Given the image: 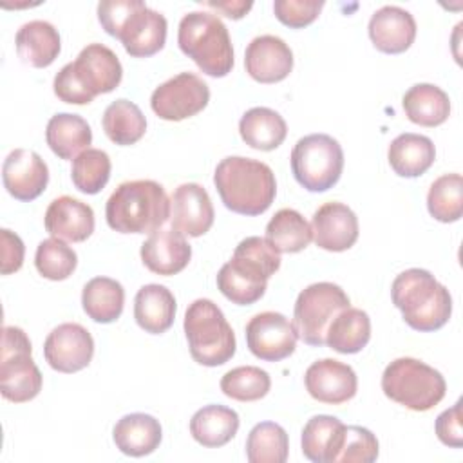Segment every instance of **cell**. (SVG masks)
<instances>
[{
	"label": "cell",
	"mask_w": 463,
	"mask_h": 463,
	"mask_svg": "<svg viewBox=\"0 0 463 463\" xmlns=\"http://www.w3.org/2000/svg\"><path fill=\"white\" fill-rule=\"evenodd\" d=\"M351 306L347 293L333 282H315L302 289L293 307V326L298 338L313 347L326 345L333 318Z\"/></svg>",
	"instance_id": "cell-10"
},
{
	"label": "cell",
	"mask_w": 463,
	"mask_h": 463,
	"mask_svg": "<svg viewBox=\"0 0 463 463\" xmlns=\"http://www.w3.org/2000/svg\"><path fill=\"white\" fill-rule=\"evenodd\" d=\"M288 432L275 421L257 423L246 439V458L250 463H284L288 459Z\"/></svg>",
	"instance_id": "cell-37"
},
{
	"label": "cell",
	"mask_w": 463,
	"mask_h": 463,
	"mask_svg": "<svg viewBox=\"0 0 463 463\" xmlns=\"http://www.w3.org/2000/svg\"><path fill=\"white\" fill-rule=\"evenodd\" d=\"M0 241H2L0 271H2V275H11L22 268L25 246H24L22 239L7 228L0 230Z\"/></svg>",
	"instance_id": "cell-46"
},
{
	"label": "cell",
	"mask_w": 463,
	"mask_h": 463,
	"mask_svg": "<svg viewBox=\"0 0 463 463\" xmlns=\"http://www.w3.org/2000/svg\"><path fill=\"white\" fill-rule=\"evenodd\" d=\"M213 204L208 192L197 183L179 184L170 197L172 228L188 237L204 235L213 224Z\"/></svg>",
	"instance_id": "cell-16"
},
{
	"label": "cell",
	"mask_w": 463,
	"mask_h": 463,
	"mask_svg": "<svg viewBox=\"0 0 463 463\" xmlns=\"http://www.w3.org/2000/svg\"><path fill=\"white\" fill-rule=\"evenodd\" d=\"M322 7V0H275L273 13L280 24L302 29L318 18Z\"/></svg>",
	"instance_id": "cell-43"
},
{
	"label": "cell",
	"mask_w": 463,
	"mask_h": 463,
	"mask_svg": "<svg viewBox=\"0 0 463 463\" xmlns=\"http://www.w3.org/2000/svg\"><path fill=\"white\" fill-rule=\"evenodd\" d=\"M383 394L411 409L414 412H425L436 407L447 391L445 378L439 371L416 358H396L382 374Z\"/></svg>",
	"instance_id": "cell-7"
},
{
	"label": "cell",
	"mask_w": 463,
	"mask_h": 463,
	"mask_svg": "<svg viewBox=\"0 0 463 463\" xmlns=\"http://www.w3.org/2000/svg\"><path fill=\"white\" fill-rule=\"evenodd\" d=\"M311 239V224L291 208L279 210L266 224V241L279 253H298L309 246Z\"/></svg>",
	"instance_id": "cell-35"
},
{
	"label": "cell",
	"mask_w": 463,
	"mask_h": 463,
	"mask_svg": "<svg viewBox=\"0 0 463 463\" xmlns=\"http://www.w3.org/2000/svg\"><path fill=\"white\" fill-rule=\"evenodd\" d=\"M438 439L454 449L463 447V430H461V402H456L450 409L443 411L434 423Z\"/></svg>",
	"instance_id": "cell-45"
},
{
	"label": "cell",
	"mask_w": 463,
	"mask_h": 463,
	"mask_svg": "<svg viewBox=\"0 0 463 463\" xmlns=\"http://www.w3.org/2000/svg\"><path fill=\"white\" fill-rule=\"evenodd\" d=\"M213 184L224 206L241 215L264 213L277 194L273 170L257 159L224 157L213 174Z\"/></svg>",
	"instance_id": "cell-2"
},
{
	"label": "cell",
	"mask_w": 463,
	"mask_h": 463,
	"mask_svg": "<svg viewBox=\"0 0 463 463\" xmlns=\"http://www.w3.org/2000/svg\"><path fill=\"white\" fill-rule=\"evenodd\" d=\"M210 101V89L194 72H181L159 87L150 96V107L157 118L183 121L199 114Z\"/></svg>",
	"instance_id": "cell-11"
},
{
	"label": "cell",
	"mask_w": 463,
	"mask_h": 463,
	"mask_svg": "<svg viewBox=\"0 0 463 463\" xmlns=\"http://www.w3.org/2000/svg\"><path fill=\"white\" fill-rule=\"evenodd\" d=\"M107 224L119 233H154L170 219V199L152 179L121 183L107 201Z\"/></svg>",
	"instance_id": "cell-4"
},
{
	"label": "cell",
	"mask_w": 463,
	"mask_h": 463,
	"mask_svg": "<svg viewBox=\"0 0 463 463\" xmlns=\"http://www.w3.org/2000/svg\"><path fill=\"white\" fill-rule=\"evenodd\" d=\"M392 304L409 327L430 333L443 327L452 315V297L434 275L421 268L402 271L391 286Z\"/></svg>",
	"instance_id": "cell-3"
},
{
	"label": "cell",
	"mask_w": 463,
	"mask_h": 463,
	"mask_svg": "<svg viewBox=\"0 0 463 463\" xmlns=\"http://www.w3.org/2000/svg\"><path fill=\"white\" fill-rule=\"evenodd\" d=\"M31 342L24 329L5 326L2 331L0 392L13 403H24L42 391V373L31 356Z\"/></svg>",
	"instance_id": "cell-9"
},
{
	"label": "cell",
	"mask_w": 463,
	"mask_h": 463,
	"mask_svg": "<svg viewBox=\"0 0 463 463\" xmlns=\"http://www.w3.org/2000/svg\"><path fill=\"white\" fill-rule=\"evenodd\" d=\"M71 177L74 186L87 195L101 192L110 177L109 154L99 148H87L76 159H72Z\"/></svg>",
	"instance_id": "cell-39"
},
{
	"label": "cell",
	"mask_w": 463,
	"mask_h": 463,
	"mask_svg": "<svg viewBox=\"0 0 463 463\" xmlns=\"http://www.w3.org/2000/svg\"><path fill=\"white\" fill-rule=\"evenodd\" d=\"M297 329L282 313L264 311L246 324V344L253 356L264 362H280L297 347Z\"/></svg>",
	"instance_id": "cell-12"
},
{
	"label": "cell",
	"mask_w": 463,
	"mask_h": 463,
	"mask_svg": "<svg viewBox=\"0 0 463 463\" xmlns=\"http://www.w3.org/2000/svg\"><path fill=\"white\" fill-rule=\"evenodd\" d=\"M45 139L49 148L60 159H76L92 143V130L89 123L71 112L54 114L45 128Z\"/></svg>",
	"instance_id": "cell-29"
},
{
	"label": "cell",
	"mask_w": 463,
	"mask_h": 463,
	"mask_svg": "<svg viewBox=\"0 0 463 463\" xmlns=\"http://www.w3.org/2000/svg\"><path fill=\"white\" fill-rule=\"evenodd\" d=\"M16 52L20 60L31 67H49L61 51V40L56 27L45 20H31L24 24L16 36Z\"/></svg>",
	"instance_id": "cell-26"
},
{
	"label": "cell",
	"mask_w": 463,
	"mask_h": 463,
	"mask_svg": "<svg viewBox=\"0 0 463 463\" xmlns=\"http://www.w3.org/2000/svg\"><path fill=\"white\" fill-rule=\"evenodd\" d=\"M175 309L177 304L172 291L161 284H146L136 293L134 318L137 326L150 335L168 331L174 324Z\"/></svg>",
	"instance_id": "cell-27"
},
{
	"label": "cell",
	"mask_w": 463,
	"mask_h": 463,
	"mask_svg": "<svg viewBox=\"0 0 463 463\" xmlns=\"http://www.w3.org/2000/svg\"><path fill=\"white\" fill-rule=\"evenodd\" d=\"M367 29L373 45L385 54L405 52L416 38L414 16L398 5L380 7L371 16Z\"/></svg>",
	"instance_id": "cell-22"
},
{
	"label": "cell",
	"mask_w": 463,
	"mask_h": 463,
	"mask_svg": "<svg viewBox=\"0 0 463 463\" xmlns=\"http://www.w3.org/2000/svg\"><path fill=\"white\" fill-rule=\"evenodd\" d=\"M380 452L376 436L360 425H345V436L336 463H373Z\"/></svg>",
	"instance_id": "cell-42"
},
{
	"label": "cell",
	"mask_w": 463,
	"mask_h": 463,
	"mask_svg": "<svg viewBox=\"0 0 463 463\" xmlns=\"http://www.w3.org/2000/svg\"><path fill=\"white\" fill-rule=\"evenodd\" d=\"M72 63V71L85 90L96 98L112 92L123 78V67L112 49L103 43H90L81 49Z\"/></svg>",
	"instance_id": "cell-18"
},
{
	"label": "cell",
	"mask_w": 463,
	"mask_h": 463,
	"mask_svg": "<svg viewBox=\"0 0 463 463\" xmlns=\"http://www.w3.org/2000/svg\"><path fill=\"white\" fill-rule=\"evenodd\" d=\"M43 224L56 239L83 242L94 232V212L87 203L71 195H61L47 206Z\"/></svg>",
	"instance_id": "cell-23"
},
{
	"label": "cell",
	"mask_w": 463,
	"mask_h": 463,
	"mask_svg": "<svg viewBox=\"0 0 463 463\" xmlns=\"http://www.w3.org/2000/svg\"><path fill=\"white\" fill-rule=\"evenodd\" d=\"M43 356L58 373H78L85 369L94 356L92 335L81 324H60L47 335Z\"/></svg>",
	"instance_id": "cell-13"
},
{
	"label": "cell",
	"mask_w": 463,
	"mask_h": 463,
	"mask_svg": "<svg viewBox=\"0 0 463 463\" xmlns=\"http://www.w3.org/2000/svg\"><path fill=\"white\" fill-rule=\"evenodd\" d=\"M141 260L156 275L170 277L183 271L192 259V246L184 235L170 230H156L141 244Z\"/></svg>",
	"instance_id": "cell-21"
},
{
	"label": "cell",
	"mask_w": 463,
	"mask_h": 463,
	"mask_svg": "<svg viewBox=\"0 0 463 463\" xmlns=\"http://www.w3.org/2000/svg\"><path fill=\"white\" fill-rule=\"evenodd\" d=\"M311 232L318 248L345 251L358 239V217L344 203H326L313 213Z\"/></svg>",
	"instance_id": "cell-20"
},
{
	"label": "cell",
	"mask_w": 463,
	"mask_h": 463,
	"mask_svg": "<svg viewBox=\"0 0 463 463\" xmlns=\"http://www.w3.org/2000/svg\"><path fill=\"white\" fill-rule=\"evenodd\" d=\"M280 268V253L264 237L242 239L232 260L217 273L219 291L237 306H250L266 293L268 279Z\"/></svg>",
	"instance_id": "cell-1"
},
{
	"label": "cell",
	"mask_w": 463,
	"mask_h": 463,
	"mask_svg": "<svg viewBox=\"0 0 463 463\" xmlns=\"http://www.w3.org/2000/svg\"><path fill=\"white\" fill-rule=\"evenodd\" d=\"M177 45L183 54L212 78H224L233 67V47L222 20L208 11L184 14L177 29Z\"/></svg>",
	"instance_id": "cell-5"
},
{
	"label": "cell",
	"mask_w": 463,
	"mask_h": 463,
	"mask_svg": "<svg viewBox=\"0 0 463 463\" xmlns=\"http://www.w3.org/2000/svg\"><path fill=\"white\" fill-rule=\"evenodd\" d=\"M345 436V425L327 414L307 420L302 429V454L313 463H336Z\"/></svg>",
	"instance_id": "cell-25"
},
{
	"label": "cell",
	"mask_w": 463,
	"mask_h": 463,
	"mask_svg": "<svg viewBox=\"0 0 463 463\" xmlns=\"http://www.w3.org/2000/svg\"><path fill=\"white\" fill-rule=\"evenodd\" d=\"M291 172L295 181L307 192L333 188L344 170V150L327 134L300 137L291 150Z\"/></svg>",
	"instance_id": "cell-8"
},
{
	"label": "cell",
	"mask_w": 463,
	"mask_h": 463,
	"mask_svg": "<svg viewBox=\"0 0 463 463\" xmlns=\"http://www.w3.org/2000/svg\"><path fill=\"white\" fill-rule=\"evenodd\" d=\"M76 251L61 239L51 237L38 244L34 255V266L38 273L49 280H65L76 269Z\"/></svg>",
	"instance_id": "cell-41"
},
{
	"label": "cell",
	"mask_w": 463,
	"mask_h": 463,
	"mask_svg": "<svg viewBox=\"0 0 463 463\" xmlns=\"http://www.w3.org/2000/svg\"><path fill=\"white\" fill-rule=\"evenodd\" d=\"M427 210L439 222H456L463 215V177L445 174L438 177L427 194Z\"/></svg>",
	"instance_id": "cell-38"
},
{
	"label": "cell",
	"mask_w": 463,
	"mask_h": 463,
	"mask_svg": "<svg viewBox=\"0 0 463 463\" xmlns=\"http://www.w3.org/2000/svg\"><path fill=\"white\" fill-rule=\"evenodd\" d=\"M166 18L137 0L121 24L116 38L134 58H148L159 52L166 42Z\"/></svg>",
	"instance_id": "cell-14"
},
{
	"label": "cell",
	"mask_w": 463,
	"mask_h": 463,
	"mask_svg": "<svg viewBox=\"0 0 463 463\" xmlns=\"http://www.w3.org/2000/svg\"><path fill=\"white\" fill-rule=\"evenodd\" d=\"M269 374L255 365H241L221 378V391L237 402H257L269 392Z\"/></svg>",
	"instance_id": "cell-40"
},
{
	"label": "cell",
	"mask_w": 463,
	"mask_h": 463,
	"mask_svg": "<svg viewBox=\"0 0 463 463\" xmlns=\"http://www.w3.org/2000/svg\"><path fill=\"white\" fill-rule=\"evenodd\" d=\"M387 159L394 174L400 177H418L432 166L436 148L430 137L405 132L391 141Z\"/></svg>",
	"instance_id": "cell-28"
},
{
	"label": "cell",
	"mask_w": 463,
	"mask_h": 463,
	"mask_svg": "<svg viewBox=\"0 0 463 463\" xmlns=\"http://www.w3.org/2000/svg\"><path fill=\"white\" fill-rule=\"evenodd\" d=\"M304 383L311 398L327 405L349 402L358 389V380L353 367L335 358L313 362L304 374Z\"/></svg>",
	"instance_id": "cell-15"
},
{
	"label": "cell",
	"mask_w": 463,
	"mask_h": 463,
	"mask_svg": "<svg viewBox=\"0 0 463 463\" xmlns=\"http://www.w3.org/2000/svg\"><path fill=\"white\" fill-rule=\"evenodd\" d=\"M405 116L421 127H438L450 116V99L443 89L432 83L412 85L402 99Z\"/></svg>",
	"instance_id": "cell-31"
},
{
	"label": "cell",
	"mask_w": 463,
	"mask_h": 463,
	"mask_svg": "<svg viewBox=\"0 0 463 463\" xmlns=\"http://www.w3.org/2000/svg\"><path fill=\"white\" fill-rule=\"evenodd\" d=\"M112 438L123 454L143 458L159 447L163 430L159 420L154 416L145 412H132L118 420L112 430Z\"/></svg>",
	"instance_id": "cell-24"
},
{
	"label": "cell",
	"mask_w": 463,
	"mask_h": 463,
	"mask_svg": "<svg viewBox=\"0 0 463 463\" xmlns=\"http://www.w3.org/2000/svg\"><path fill=\"white\" fill-rule=\"evenodd\" d=\"M371 338V320L364 309H342L327 327L326 345L342 354L360 353Z\"/></svg>",
	"instance_id": "cell-33"
},
{
	"label": "cell",
	"mask_w": 463,
	"mask_h": 463,
	"mask_svg": "<svg viewBox=\"0 0 463 463\" xmlns=\"http://www.w3.org/2000/svg\"><path fill=\"white\" fill-rule=\"evenodd\" d=\"M239 132L248 146L269 152L284 143L288 125L284 118L273 109L253 107L242 114L239 121Z\"/></svg>",
	"instance_id": "cell-30"
},
{
	"label": "cell",
	"mask_w": 463,
	"mask_h": 463,
	"mask_svg": "<svg viewBox=\"0 0 463 463\" xmlns=\"http://www.w3.org/2000/svg\"><path fill=\"white\" fill-rule=\"evenodd\" d=\"M244 67L255 81L277 83L289 76L293 69V52L282 38L262 34L248 43Z\"/></svg>",
	"instance_id": "cell-19"
},
{
	"label": "cell",
	"mask_w": 463,
	"mask_h": 463,
	"mask_svg": "<svg viewBox=\"0 0 463 463\" xmlns=\"http://www.w3.org/2000/svg\"><path fill=\"white\" fill-rule=\"evenodd\" d=\"M101 125L107 137L119 146L137 143L146 130V119L141 109L136 103L123 98L112 101L105 109Z\"/></svg>",
	"instance_id": "cell-36"
},
{
	"label": "cell",
	"mask_w": 463,
	"mask_h": 463,
	"mask_svg": "<svg viewBox=\"0 0 463 463\" xmlns=\"http://www.w3.org/2000/svg\"><path fill=\"white\" fill-rule=\"evenodd\" d=\"M2 179L9 195L29 203L40 197L47 188L49 168L36 152L27 148H14L4 159Z\"/></svg>",
	"instance_id": "cell-17"
},
{
	"label": "cell",
	"mask_w": 463,
	"mask_h": 463,
	"mask_svg": "<svg viewBox=\"0 0 463 463\" xmlns=\"http://www.w3.org/2000/svg\"><path fill=\"white\" fill-rule=\"evenodd\" d=\"M125 289L110 277L90 279L81 291V306L89 318L98 324H110L123 313Z\"/></svg>",
	"instance_id": "cell-34"
},
{
	"label": "cell",
	"mask_w": 463,
	"mask_h": 463,
	"mask_svg": "<svg viewBox=\"0 0 463 463\" xmlns=\"http://www.w3.org/2000/svg\"><path fill=\"white\" fill-rule=\"evenodd\" d=\"M239 414L224 405H206L190 420L192 438L208 449H217L232 441L239 430Z\"/></svg>",
	"instance_id": "cell-32"
},
{
	"label": "cell",
	"mask_w": 463,
	"mask_h": 463,
	"mask_svg": "<svg viewBox=\"0 0 463 463\" xmlns=\"http://www.w3.org/2000/svg\"><path fill=\"white\" fill-rule=\"evenodd\" d=\"M201 5H206L210 9H215L219 13H222L224 16L232 18V20H239L242 18L251 7V2H242V0H226V2H201Z\"/></svg>",
	"instance_id": "cell-47"
},
{
	"label": "cell",
	"mask_w": 463,
	"mask_h": 463,
	"mask_svg": "<svg viewBox=\"0 0 463 463\" xmlns=\"http://www.w3.org/2000/svg\"><path fill=\"white\" fill-rule=\"evenodd\" d=\"M184 335L192 358L206 367L226 364L235 354V333L210 298L194 300L184 313Z\"/></svg>",
	"instance_id": "cell-6"
},
{
	"label": "cell",
	"mask_w": 463,
	"mask_h": 463,
	"mask_svg": "<svg viewBox=\"0 0 463 463\" xmlns=\"http://www.w3.org/2000/svg\"><path fill=\"white\" fill-rule=\"evenodd\" d=\"M54 94L71 105H87L94 98L85 90V87L80 83L72 71V63H67L60 69V72L54 76Z\"/></svg>",
	"instance_id": "cell-44"
}]
</instances>
